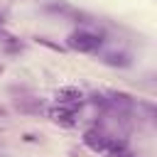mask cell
<instances>
[{"mask_svg":"<svg viewBox=\"0 0 157 157\" xmlns=\"http://www.w3.org/2000/svg\"><path fill=\"white\" fill-rule=\"evenodd\" d=\"M101 44H103V37L96 34V32H88V29H76L66 37V47L74 49V52H81V54L96 52Z\"/></svg>","mask_w":157,"mask_h":157,"instance_id":"obj_1","label":"cell"},{"mask_svg":"<svg viewBox=\"0 0 157 157\" xmlns=\"http://www.w3.org/2000/svg\"><path fill=\"white\" fill-rule=\"evenodd\" d=\"M54 98H56V105H66V108L74 110L76 105L83 103V91L76 88V86H64V88H59L54 93Z\"/></svg>","mask_w":157,"mask_h":157,"instance_id":"obj_2","label":"cell"},{"mask_svg":"<svg viewBox=\"0 0 157 157\" xmlns=\"http://www.w3.org/2000/svg\"><path fill=\"white\" fill-rule=\"evenodd\" d=\"M108 142H110V135L103 132L101 128H88V130L83 132V145H86L88 150H93V152H105Z\"/></svg>","mask_w":157,"mask_h":157,"instance_id":"obj_3","label":"cell"},{"mask_svg":"<svg viewBox=\"0 0 157 157\" xmlns=\"http://www.w3.org/2000/svg\"><path fill=\"white\" fill-rule=\"evenodd\" d=\"M47 115H49L54 123H59V125H66V128L76 125V115H74V110L66 108V105H54V108L47 110Z\"/></svg>","mask_w":157,"mask_h":157,"instance_id":"obj_4","label":"cell"},{"mask_svg":"<svg viewBox=\"0 0 157 157\" xmlns=\"http://www.w3.org/2000/svg\"><path fill=\"white\" fill-rule=\"evenodd\" d=\"M103 61H105L108 66H120V69H125V66H130V54H125V52H108V54L103 56Z\"/></svg>","mask_w":157,"mask_h":157,"instance_id":"obj_5","label":"cell"},{"mask_svg":"<svg viewBox=\"0 0 157 157\" xmlns=\"http://www.w3.org/2000/svg\"><path fill=\"white\" fill-rule=\"evenodd\" d=\"M15 103H17L20 110H32V113H42V110H44V105H42L37 98H17Z\"/></svg>","mask_w":157,"mask_h":157,"instance_id":"obj_6","label":"cell"},{"mask_svg":"<svg viewBox=\"0 0 157 157\" xmlns=\"http://www.w3.org/2000/svg\"><path fill=\"white\" fill-rule=\"evenodd\" d=\"M34 42H37V44H44V47H49V49H54V52H64V47H59V44H54V42H49L47 37H37Z\"/></svg>","mask_w":157,"mask_h":157,"instance_id":"obj_7","label":"cell"},{"mask_svg":"<svg viewBox=\"0 0 157 157\" xmlns=\"http://www.w3.org/2000/svg\"><path fill=\"white\" fill-rule=\"evenodd\" d=\"M108 157H132L128 150H120V152H108Z\"/></svg>","mask_w":157,"mask_h":157,"instance_id":"obj_8","label":"cell"},{"mask_svg":"<svg viewBox=\"0 0 157 157\" xmlns=\"http://www.w3.org/2000/svg\"><path fill=\"white\" fill-rule=\"evenodd\" d=\"M5 115H7V108H5V105H0V118H5Z\"/></svg>","mask_w":157,"mask_h":157,"instance_id":"obj_9","label":"cell"},{"mask_svg":"<svg viewBox=\"0 0 157 157\" xmlns=\"http://www.w3.org/2000/svg\"><path fill=\"white\" fill-rule=\"evenodd\" d=\"M2 25H5V15L0 12V29H2Z\"/></svg>","mask_w":157,"mask_h":157,"instance_id":"obj_10","label":"cell"},{"mask_svg":"<svg viewBox=\"0 0 157 157\" xmlns=\"http://www.w3.org/2000/svg\"><path fill=\"white\" fill-rule=\"evenodd\" d=\"M0 74H2V66H0Z\"/></svg>","mask_w":157,"mask_h":157,"instance_id":"obj_11","label":"cell"}]
</instances>
